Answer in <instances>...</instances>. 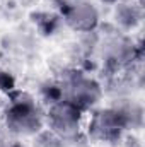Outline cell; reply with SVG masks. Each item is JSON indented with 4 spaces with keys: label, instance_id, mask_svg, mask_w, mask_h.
Segmentation results:
<instances>
[{
    "label": "cell",
    "instance_id": "obj_1",
    "mask_svg": "<svg viewBox=\"0 0 145 147\" xmlns=\"http://www.w3.org/2000/svg\"><path fill=\"white\" fill-rule=\"evenodd\" d=\"M43 121L44 115L31 96L24 92H17L12 96V101L5 111V123L12 134L15 135L39 134Z\"/></svg>",
    "mask_w": 145,
    "mask_h": 147
},
{
    "label": "cell",
    "instance_id": "obj_2",
    "mask_svg": "<svg viewBox=\"0 0 145 147\" xmlns=\"http://www.w3.org/2000/svg\"><path fill=\"white\" fill-rule=\"evenodd\" d=\"M60 87H62L63 99L75 105L82 111L96 106L103 96V89L99 82L79 70H70L65 74L63 80L60 82Z\"/></svg>",
    "mask_w": 145,
    "mask_h": 147
},
{
    "label": "cell",
    "instance_id": "obj_3",
    "mask_svg": "<svg viewBox=\"0 0 145 147\" xmlns=\"http://www.w3.org/2000/svg\"><path fill=\"white\" fill-rule=\"evenodd\" d=\"M128 121L119 108H103L94 111L89 123V137L99 142L114 144L121 140L123 134L128 130Z\"/></svg>",
    "mask_w": 145,
    "mask_h": 147
},
{
    "label": "cell",
    "instance_id": "obj_4",
    "mask_svg": "<svg viewBox=\"0 0 145 147\" xmlns=\"http://www.w3.org/2000/svg\"><path fill=\"white\" fill-rule=\"evenodd\" d=\"M82 113L84 111L79 110L75 105L65 101V99H60V101L50 105V110L44 115V118H46L48 128L67 140L79 134Z\"/></svg>",
    "mask_w": 145,
    "mask_h": 147
},
{
    "label": "cell",
    "instance_id": "obj_5",
    "mask_svg": "<svg viewBox=\"0 0 145 147\" xmlns=\"http://www.w3.org/2000/svg\"><path fill=\"white\" fill-rule=\"evenodd\" d=\"M67 26L77 33H92L99 24V12L89 0L79 2L62 12Z\"/></svg>",
    "mask_w": 145,
    "mask_h": 147
},
{
    "label": "cell",
    "instance_id": "obj_6",
    "mask_svg": "<svg viewBox=\"0 0 145 147\" xmlns=\"http://www.w3.org/2000/svg\"><path fill=\"white\" fill-rule=\"evenodd\" d=\"M142 16H144L142 5L135 3L133 0H126V2H121V3L116 5V12H114L116 22L125 29L135 28L142 21Z\"/></svg>",
    "mask_w": 145,
    "mask_h": 147
},
{
    "label": "cell",
    "instance_id": "obj_7",
    "mask_svg": "<svg viewBox=\"0 0 145 147\" xmlns=\"http://www.w3.org/2000/svg\"><path fill=\"white\" fill-rule=\"evenodd\" d=\"M55 2V5L63 12V10H67V9H70L72 5H75V3H79V2H84V0H53Z\"/></svg>",
    "mask_w": 145,
    "mask_h": 147
}]
</instances>
